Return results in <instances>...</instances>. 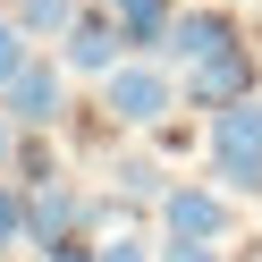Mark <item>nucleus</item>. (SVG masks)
Here are the masks:
<instances>
[{"mask_svg": "<svg viewBox=\"0 0 262 262\" xmlns=\"http://www.w3.org/2000/svg\"><path fill=\"white\" fill-rule=\"evenodd\" d=\"M211 178L228 194H262V102H237L211 119Z\"/></svg>", "mask_w": 262, "mask_h": 262, "instance_id": "nucleus-1", "label": "nucleus"}, {"mask_svg": "<svg viewBox=\"0 0 262 262\" xmlns=\"http://www.w3.org/2000/svg\"><path fill=\"white\" fill-rule=\"evenodd\" d=\"M102 110L119 127H161L178 110V85H169V68H152V59H127V68L102 76Z\"/></svg>", "mask_w": 262, "mask_h": 262, "instance_id": "nucleus-2", "label": "nucleus"}, {"mask_svg": "<svg viewBox=\"0 0 262 262\" xmlns=\"http://www.w3.org/2000/svg\"><path fill=\"white\" fill-rule=\"evenodd\" d=\"M0 110L26 127V136H42V127H59V110H68V59L34 51L17 76H9V93H0Z\"/></svg>", "mask_w": 262, "mask_h": 262, "instance_id": "nucleus-3", "label": "nucleus"}, {"mask_svg": "<svg viewBox=\"0 0 262 262\" xmlns=\"http://www.w3.org/2000/svg\"><path fill=\"white\" fill-rule=\"evenodd\" d=\"M161 220H169L178 245H220L237 228V211H228V186H169L161 194Z\"/></svg>", "mask_w": 262, "mask_h": 262, "instance_id": "nucleus-4", "label": "nucleus"}, {"mask_svg": "<svg viewBox=\"0 0 262 262\" xmlns=\"http://www.w3.org/2000/svg\"><path fill=\"white\" fill-rule=\"evenodd\" d=\"M237 102H254V42L186 68V110H211V119H220V110H237Z\"/></svg>", "mask_w": 262, "mask_h": 262, "instance_id": "nucleus-5", "label": "nucleus"}, {"mask_svg": "<svg viewBox=\"0 0 262 262\" xmlns=\"http://www.w3.org/2000/svg\"><path fill=\"white\" fill-rule=\"evenodd\" d=\"M85 220H93V203L68 186V178H42V186L26 194V245H42V254H51V245H68Z\"/></svg>", "mask_w": 262, "mask_h": 262, "instance_id": "nucleus-6", "label": "nucleus"}, {"mask_svg": "<svg viewBox=\"0 0 262 262\" xmlns=\"http://www.w3.org/2000/svg\"><path fill=\"white\" fill-rule=\"evenodd\" d=\"M237 42H245V26L228 17V9H178V34H169V51H161V59H178V68H203V59L237 51Z\"/></svg>", "mask_w": 262, "mask_h": 262, "instance_id": "nucleus-7", "label": "nucleus"}, {"mask_svg": "<svg viewBox=\"0 0 262 262\" xmlns=\"http://www.w3.org/2000/svg\"><path fill=\"white\" fill-rule=\"evenodd\" d=\"M127 34H119V17H110V9H85V17L68 26V42H59V59H68V68H85V76H110V68H127Z\"/></svg>", "mask_w": 262, "mask_h": 262, "instance_id": "nucleus-8", "label": "nucleus"}, {"mask_svg": "<svg viewBox=\"0 0 262 262\" xmlns=\"http://www.w3.org/2000/svg\"><path fill=\"white\" fill-rule=\"evenodd\" d=\"M110 17H119V34H127L136 59H161L169 34H178V0H110Z\"/></svg>", "mask_w": 262, "mask_h": 262, "instance_id": "nucleus-9", "label": "nucleus"}, {"mask_svg": "<svg viewBox=\"0 0 262 262\" xmlns=\"http://www.w3.org/2000/svg\"><path fill=\"white\" fill-rule=\"evenodd\" d=\"M9 17L26 26V42H68V26L85 17L76 0H9Z\"/></svg>", "mask_w": 262, "mask_h": 262, "instance_id": "nucleus-10", "label": "nucleus"}, {"mask_svg": "<svg viewBox=\"0 0 262 262\" xmlns=\"http://www.w3.org/2000/svg\"><path fill=\"white\" fill-rule=\"evenodd\" d=\"M26 59H34V51H26V26L9 17V9H0V93H9V76H17Z\"/></svg>", "mask_w": 262, "mask_h": 262, "instance_id": "nucleus-11", "label": "nucleus"}, {"mask_svg": "<svg viewBox=\"0 0 262 262\" xmlns=\"http://www.w3.org/2000/svg\"><path fill=\"white\" fill-rule=\"evenodd\" d=\"M9 245H26V194L17 186H0V254Z\"/></svg>", "mask_w": 262, "mask_h": 262, "instance_id": "nucleus-12", "label": "nucleus"}, {"mask_svg": "<svg viewBox=\"0 0 262 262\" xmlns=\"http://www.w3.org/2000/svg\"><path fill=\"white\" fill-rule=\"evenodd\" d=\"M119 186H127V194H144V203H161V194H169L152 161H119Z\"/></svg>", "mask_w": 262, "mask_h": 262, "instance_id": "nucleus-13", "label": "nucleus"}, {"mask_svg": "<svg viewBox=\"0 0 262 262\" xmlns=\"http://www.w3.org/2000/svg\"><path fill=\"white\" fill-rule=\"evenodd\" d=\"M102 262H161V245H144V237H119V245H102Z\"/></svg>", "mask_w": 262, "mask_h": 262, "instance_id": "nucleus-14", "label": "nucleus"}, {"mask_svg": "<svg viewBox=\"0 0 262 262\" xmlns=\"http://www.w3.org/2000/svg\"><path fill=\"white\" fill-rule=\"evenodd\" d=\"M161 262H220V254H211V245H178V237H169V245H161Z\"/></svg>", "mask_w": 262, "mask_h": 262, "instance_id": "nucleus-15", "label": "nucleus"}, {"mask_svg": "<svg viewBox=\"0 0 262 262\" xmlns=\"http://www.w3.org/2000/svg\"><path fill=\"white\" fill-rule=\"evenodd\" d=\"M42 262H102V254H93V245H76V237H68V245H51V254H42Z\"/></svg>", "mask_w": 262, "mask_h": 262, "instance_id": "nucleus-16", "label": "nucleus"}]
</instances>
